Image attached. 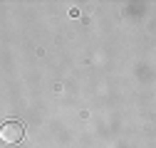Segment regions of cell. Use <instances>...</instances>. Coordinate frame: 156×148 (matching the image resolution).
<instances>
[{
    "label": "cell",
    "mask_w": 156,
    "mask_h": 148,
    "mask_svg": "<svg viewBox=\"0 0 156 148\" xmlns=\"http://www.w3.org/2000/svg\"><path fill=\"white\" fill-rule=\"evenodd\" d=\"M23 138H25V123H23V121L10 119V121H5L3 126H0V141H3V143L17 146Z\"/></svg>",
    "instance_id": "1"
}]
</instances>
